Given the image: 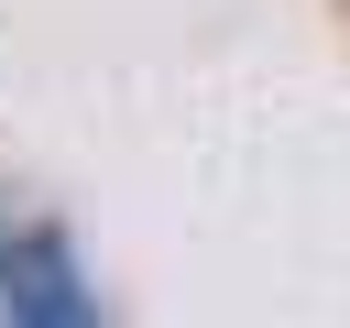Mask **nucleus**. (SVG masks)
<instances>
[{
  "label": "nucleus",
  "mask_w": 350,
  "mask_h": 328,
  "mask_svg": "<svg viewBox=\"0 0 350 328\" xmlns=\"http://www.w3.org/2000/svg\"><path fill=\"white\" fill-rule=\"evenodd\" d=\"M0 328H109L66 230L44 219H0Z\"/></svg>",
  "instance_id": "obj_1"
}]
</instances>
